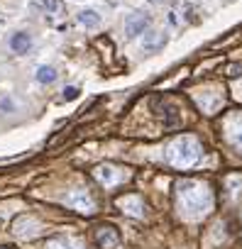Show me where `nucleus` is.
Returning a JSON list of instances; mask_svg holds the SVG:
<instances>
[{
  "label": "nucleus",
  "instance_id": "obj_2",
  "mask_svg": "<svg viewBox=\"0 0 242 249\" xmlns=\"http://www.w3.org/2000/svg\"><path fill=\"white\" fill-rule=\"evenodd\" d=\"M164 159L174 169H191V166L201 164V159H203V144L196 137H191V135H181V137H176L167 147Z\"/></svg>",
  "mask_w": 242,
  "mask_h": 249
},
{
  "label": "nucleus",
  "instance_id": "obj_19",
  "mask_svg": "<svg viewBox=\"0 0 242 249\" xmlns=\"http://www.w3.org/2000/svg\"><path fill=\"white\" fill-rule=\"evenodd\" d=\"M0 107H5V110H10V107H13V103H10L8 98H3V103H0Z\"/></svg>",
  "mask_w": 242,
  "mask_h": 249
},
{
  "label": "nucleus",
  "instance_id": "obj_15",
  "mask_svg": "<svg viewBox=\"0 0 242 249\" xmlns=\"http://www.w3.org/2000/svg\"><path fill=\"white\" fill-rule=\"evenodd\" d=\"M47 249H81V247L74 239H69V237H56V239L47 242Z\"/></svg>",
  "mask_w": 242,
  "mask_h": 249
},
{
  "label": "nucleus",
  "instance_id": "obj_16",
  "mask_svg": "<svg viewBox=\"0 0 242 249\" xmlns=\"http://www.w3.org/2000/svg\"><path fill=\"white\" fill-rule=\"evenodd\" d=\"M227 186H230V193H237L242 188V176H230L227 178Z\"/></svg>",
  "mask_w": 242,
  "mask_h": 249
},
{
  "label": "nucleus",
  "instance_id": "obj_12",
  "mask_svg": "<svg viewBox=\"0 0 242 249\" xmlns=\"http://www.w3.org/2000/svg\"><path fill=\"white\" fill-rule=\"evenodd\" d=\"M100 13L98 10H81L78 13V25L81 27H86V30H95V27H100Z\"/></svg>",
  "mask_w": 242,
  "mask_h": 249
},
{
  "label": "nucleus",
  "instance_id": "obj_9",
  "mask_svg": "<svg viewBox=\"0 0 242 249\" xmlns=\"http://www.w3.org/2000/svg\"><path fill=\"white\" fill-rule=\"evenodd\" d=\"M95 244L100 249H115L120 244V234L112 227H98L95 230Z\"/></svg>",
  "mask_w": 242,
  "mask_h": 249
},
{
  "label": "nucleus",
  "instance_id": "obj_8",
  "mask_svg": "<svg viewBox=\"0 0 242 249\" xmlns=\"http://www.w3.org/2000/svg\"><path fill=\"white\" fill-rule=\"evenodd\" d=\"M32 10L42 13V15H49V18H59L64 13V3L61 0H32Z\"/></svg>",
  "mask_w": 242,
  "mask_h": 249
},
{
  "label": "nucleus",
  "instance_id": "obj_7",
  "mask_svg": "<svg viewBox=\"0 0 242 249\" xmlns=\"http://www.w3.org/2000/svg\"><path fill=\"white\" fill-rule=\"evenodd\" d=\"M117 208L123 210V213H128V215H132V217H142L145 215V203H142L140 196H125V198H120L117 200Z\"/></svg>",
  "mask_w": 242,
  "mask_h": 249
},
{
  "label": "nucleus",
  "instance_id": "obj_20",
  "mask_svg": "<svg viewBox=\"0 0 242 249\" xmlns=\"http://www.w3.org/2000/svg\"><path fill=\"white\" fill-rule=\"evenodd\" d=\"M149 3H159V0H149Z\"/></svg>",
  "mask_w": 242,
  "mask_h": 249
},
{
  "label": "nucleus",
  "instance_id": "obj_14",
  "mask_svg": "<svg viewBox=\"0 0 242 249\" xmlns=\"http://www.w3.org/2000/svg\"><path fill=\"white\" fill-rule=\"evenodd\" d=\"M167 44V37L164 35H159V32H149L147 37H145V42H142V47H145V52H157L159 47H164Z\"/></svg>",
  "mask_w": 242,
  "mask_h": 249
},
{
  "label": "nucleus",
  "instance_id": "obj_10",
  "mask_svg": "<svg viewBox=\"0 0 242 249\" xmlns=\"http://www.w3.org/2000/svg\"><path fill=\"white\" fill-rule=\"evenodd\" d=\"M225 132H227V142L242 154V117H232L227 122Z\"/></svg>",
  "mask_w": 242,
  "mask_h": 249
},
{
  "label": "nucleus",
  "instance_id": "obj_5",
  "mask_svg": "<svg viewBox=\"0 0 242 249\" xmlns=\"http://www.w3.org/2000/svg\"><path fill=\"white\" fill-rule=\"evenodd\" d=\"M147 27H149V18L145 13H132L125 20V35H128V39H135V37L145 35Z\"/></svg>",
  "mask_w": 242,
  "mask_h": 249
},
{
  "label": "nucleus",
  "instance_id": "obj_17",
  "mask_svg": "<svg viewBox=\"0 0 242 249\" xmlns=\"http://www.w3.org/2000/svg\"><path fill=\"white\" fill-rule=\"evenodd\" d=\"M76 95H78V88L76 86H66L64 88V100H74Z\"/></svg>",
  "mask_w": 242,
  "mask_h": 249
},
{
  "label": "nucleus",
  "instance_id": "obj_11",
  "mask_svg": "<svg viewBox=\"0 0 242 249\" xmlns=\"http://www.w3.org/2000/svg\"><path fill=\"white\" fill-rule=\"evenodd\" d=\"M10 49L15 52V54H30V49H32V37L27 35V32H15L13 37H10Z\"/></svg>",
  "mask_w": 242,
  "mask_h": 249
},
{
  "label": "nucleus",
  "instance_id": "obj_18",
  "mask_svg": "<svg viewBox=\"0 0 242 249\" xmlns=\"http://www.w3.org/2000/svg\"><path fill=\"white\" fill-rule=\"evenodd\" d=\"M240 73H242V66H240V64L227 66V76H240Z\"/></svg>",
  "mask_w": 242,
  "mask_h": 249
},
{
  "label": "nucleus",
  "instance_id": "obj_4",
  "mask_svg": "<svg viewBox=\"0 0 242 249\" xmlns=\"http://www.w3.org/2000/svg\"><path fill=\"white\" fill-rule=\"evenodd\" d=\"M93 176H95L103 186H108V188L123 183V181L128 178V174H125L123 169H117V166H112V164H100V166H95Z\"/></svg>",
  "mask_w": 242,
  "mask_h": 249
},
{
  "label": "nucleus",
  "instance_id": "obj_13",
  "mask_svg": "<svg viewBox=\"0 0 242 249\" xmlns=\"http://www.w3.org/2000/svg\"><path fill=\"white\" fill-rule=\"evenodd\" d=\"M56 76H59V73H56V69H54V66H47V64H44V66H39V69L35 71V81H37V83H42V86L54 83V81H56Z\"/></svg>",
  "mask_w": 242,
  "mask_h": 249
},
{
  "label": "nucleus",
  "instance_id": "obj_6",
  "mask_svg": "<svg viewBox=\"0 0 242 249\" xmlns=\"http://www.w3.org/2000/svg\"><path fill=\"white\" fill-rule=\"evenodd\" d=\"M13 232L18 234V237H37L39 232H42V225L35 220V217H27V215H22V217H18L15 222H13Z\"/></svg>",
  "mask_w": 242,
  "mask_h": 249
},
{
  "label": "nucleus",
  "instance_id": "obj_1",
  "mask_svg": "<svg viewBox=\"0 0 242 249\" xmlns=\"http://www.w3.org/2000/svg\"><path fill=\"white\" fill-rule=\"evenodd\" d=\"M176 203H179L181 215H186L191 220H198V217H203L213 210L215 196H213L208 183L186 178V181L176 183Z\"/></svg>",
  "mask_w": 242,
  "mask_h": 249
},
{
  "label": "nucleus",
  "instance_id": "obj_3",
  "mask_svg": "<svg viewBox=\"0 0 242 249\" xmlns=\"http://www.w3.org/2000/svg\"><path fill=\"white\" fill-rule=\"evenodd\" d=\"M64 203H66L69 208L83 213V215L95 213V200H93V196H91L88 191H83V188H76V191L66 193V196H64Z\"/></svg>",
  "mask_w": 242,
  "mask_h": 249
}]
</instances>
